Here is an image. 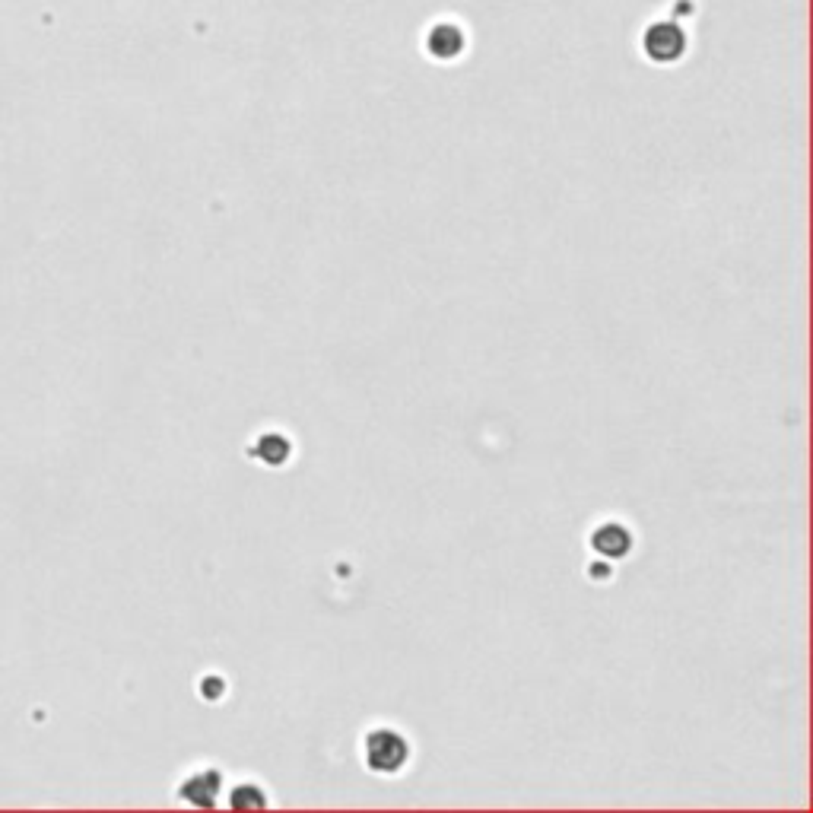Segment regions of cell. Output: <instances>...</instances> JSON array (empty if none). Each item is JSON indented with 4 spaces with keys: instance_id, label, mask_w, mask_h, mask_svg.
Returning a JSON list of instances; mask_svg holds the SVG:
<instances>
[{
    "instance_id": "cell-1",
    "label": "cell",
    "mask_w": 813,
    "mask_h": 813,
    "mask_svg": "<svg viewBox=\"0 0 813 813\" xmlns=\"http://www.w3.org/2000/svg\"><path fill=\"white\" fill-rule=\"evenodd\" d=\"M410 760V744L401 731L394 728H372L366 734V766L372 772L394 775L401 772L404 763Z\"/></svg>"
},
{
    "instance_id": "cell-2",
    "label": "cell",
    "mask_w": 813,
    "mask_h": 813,
    "mask_svg": "<svg viewBox=\"0 0 813 813\" xmlns=\"http://www.w3.org/2000/svg\"><path fill=\"white\" fill-rule=\"evenodd\" d=\"M220 791H223V779H220V772H216V769L194 772L191 779H185L182 788H178V794H182V798L188 804H194V807H216Z\"/></svg>"
},
{
    "instance_id": "cell-3",
    "label": "cell",
    "mask_w": 813,
    "mask_h": 813,
    "mask_svg": "<svg viewBox=\"0 0 813 813\" xmlns=\"http://www.w3.org/2000/svg\"><path fill=\"white\" fill-rule=\"evenodd\" d=\"M591 550L604 559H620L632 550V534L620 521H604V525H598L591 534Z\"/></svg>"
},
{
    "instance_id": "cell-4",
    "label": "cell",
    "mask_w": 813,
    "mask_h": 813,
    "mask_svg": "<svg viewBox=\"0 0 813 813\" xmlns=\"http://www.w3.org/2000/svg\"><path fill=\"white\" fill-rule=\"evenodd\" d=\"M255 455H258L264 464H283V461L289 458V439L280 436V432H267V436L258 439Z\"/></svg>"
},
{
    "instance_id": "cell-5",
    "label": "cell",
    "mask_w": 813,
    "mask_h": 813,
    "mask_svg": "<svg viewBox=\"0 0 813 813\" xmlns=\"http://www.w3.org/2000/svg\"><path fill=\"white\" fill-rule=\"evenodd\" d=\"M229 804L236 807V810H245V807H264L267 798L261 794L258 785H239V788H232L229 794Z\"/></svg>"
}]
</instances>
